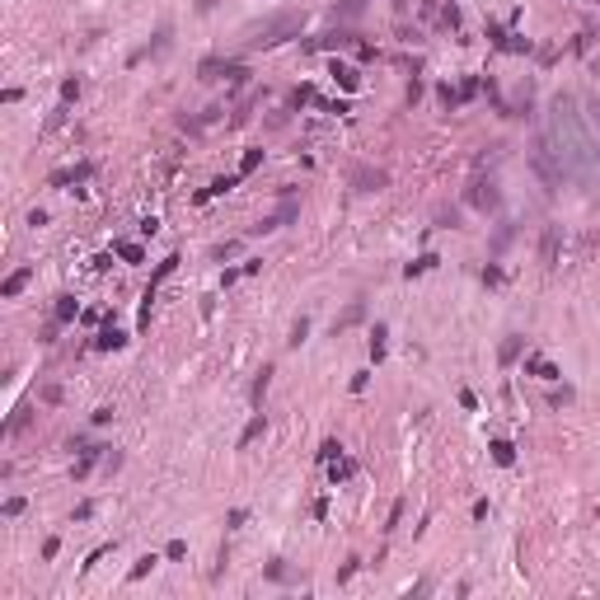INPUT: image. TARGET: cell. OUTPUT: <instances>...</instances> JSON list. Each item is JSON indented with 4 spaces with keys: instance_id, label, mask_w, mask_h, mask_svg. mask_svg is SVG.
Listing matches in <instances>:
<instances>
[{
    "instance_id": "obj_1",
    "label": "cell",
    "mask_w": 600,
    "mask_h": 600,
    "mask_svg": "<svg viewBox=\"0 0 600 600\" xmlns=\"http://www.w3.org/2000/svg\"><path fill=\"white\" fill-rule=\"evenodd\" d=\"M549 141H553L558 164H563V178L586 183V174H591V159H596V141H591V131L582 127V113H577V99H572V94H558V99H553Z\"/></svg>"
},
{
    "instance_id": "obj_2",
    "label": "cell",
    "mask_w": 600,
    "mask_h": 600,
    "mask_svg": "<svg viewBox=\"0 0 600 600\" xmlns=\"http://www.w3.org/2000/svg\"><path fill=\"white\" fill-rule=\"evenodd\" d=\"M300 29H305V15H300V10H282V15H272L268 24H258V29H253V38L244 43V48H249V52H258V48H277V43H286V38H291V33H300Z\"/></svg>"
},
{
    "instance_id": "obj_3",
    "label": "cell",
    "mask_w": 600,
    "mask_h": 600,
    "mask_svg": "<svg viewBox=\"0 0 600 600\" xmlns=\"http://www.w3.org/2000/svg\"><path fill=\"white\" fill-rule=\"evenodd\" d=\"M530 169L539 174V183H544V192H558L563 188V164H558V155H553V141L549 136H535V145H530Z\"/></svg>"
},
{
    "instance_id": "obj_4",
    "label": "cell",
    "mask_w": 600,
    "mask_h": 600,
    "mask_svg": "<svg viewBox=\"0 0 600 600\" xmlns=\"http://www.w3.org/2000/svg\"><path fill=\"white\" fill-rule=\"evenodd\" d=\"M244 66L230 62V57H206L202 66H197V80H206V85H216V80H230V85H244Z\"/></svg>"
},
{
    "instance_id": "obj_5",
    "label": "cell",
    "mask_w": 600,
    "mask_h": 600,
    "mask_svg": "<svg viewBox=\"0 0 600 600\" xmlns=\"http://www.w3.org/2000/svg\"><path fill=\"white\" fill-rule=\"evenodd\" d=\"M469 206H478V211H497V206H502L497 178H483V174H478L474 183H469Z\"/></svg>"
},
{
    "instance_id": "obj_6",
    "label": "cell",
    "mask_w": 600,
    "mask_h": 600,
    "mask_svg": "<svg viewBox=\"0 0 600 600\" xmlns=\"http://www.w3.org/2000/svg\"><path fill=\"white\" fill-rule=\"evenodd\" d=\"M488 43L497 52H530V38H521V33H506L497 19H488Z\"/></svg>"
},
{
    "instance_id": "obj_7",
    "label": "cell",
    "mask_w": 600,
    "mask_h": 600,
    "mask_svg": "<svg viewBox=\"0 0 600 600\" xmlns=\"http://www.w3.org/2000/svg\"><path fill=\"white\" fill-rule=\"evenodd\" d=\"M385 183H390L385 169H371V164H357V169H352V188L357 192H380Z\"/></svg>"
},
{
    "instance_id": "obj_8",
    "label": "cell",
    "mask_w": 600,
    "mask_h": 600,
    "mask_svg": "<svg viewBox=\"0 0 600 600\" xmlns=\"http://www.w3.org/2000/svg\"><path fill=\"white\" fill-rule=\"evenodd\" d=\"M348 43H357V33L352 29H333V33H324V38H310L305 48L310 52H333V48H348Z\"/></svg>"
},
{
    "instance_id": "obj_9",
    "label": "cell",
    "mask_w": 600,
    "mask_h": 600,
    "mask_svg": "<svg viewBox=\"0 0 600 600\" xmlns=\"http://www.w3.org/2000/svg\"><path fill=\"white\" fill-rule=\"evenodd\" d=\"M525 376H535V380H544V385H553V380L563 376V371H558V366H553L549 357H539V352H530V357H525Z\"/></svg>"
},
{
    "instance_id": "obj_10",
    "label": "cell",
    "mask_w": 600,
    "mask_h": 600,
    "mask_svg": "<svg viewBox=\"0 0 600 600\" xmlns=\"http://www.w3.org/2000/svg\"><path fill=\"white\" fill-rule=\"evenodd\" d=\"M122 343H127V333H122V329H117V324L108 319V324H103V329L94 333V343H90V348H94V352H117Z\"/></svg>"
},
{
    "instance_id": "obj_11",
    "label": "cell",
    "mask_w": 600,
    "mask_h": 600,
    "mask_svg": "<svg viewBox=\"0 0 600 600\" xmlns=\"http://www.w3.org/2000/svg\"><path fill=\"white\" fill-rule=\"evenodd\" d=\"M558 244H563V225H549L544 239H539V263H544V268L558 263Z\"/></svg>"
},
{
    "instance_id": "obj_12",
    "label": "cell",
    "mask_w": 600,
    "mask_h": 600,
    "mask_svg": "<svg viewBox=\"0 0 600 600\" xmlns=\"http://www.w3.org/2000/svg\"><path fill=\"white\" fill-rule=\"evenodd\" d=\"M52 319H57V324H76L80 319V300L71 296V291H62V296L52 300Z\"/></svg>"
},
{
    "instance_id": "obj_13",
    "label": "cell",
    "mask_w": 600,
    "mask_h": 600,
    "mask_svg": "<svg viewBox=\"0 0 600 600\" xmlns=\"http://www.w3.org/2000/svg\"><path fill=\"white\" fill-rule=\"evenodd\" d=\"M90 174H94V164H90V159H80L76 169H57V174L48 178V183H52V188H66V183H85Z\"/></svg>"
},
{
    "instance_id": "obj_14",
    "label": "cell",
    "mask_w": 600,
    "mask_h": 600,
    "mask_svg": "<svg viewBox=\"0 0 600 600\" xmlns=\"http://www.w3.org/2000/svg\"><path fill=\"white\" fill-rule=\"evenodd\" d=\"M329 76L338 80L348 94H357V90H362V71H357V66H348V62H333V66H329Z\"/></svg>"
},
{
    "instance_id": "obj_15",
    "label": "cell",
    "mask_w": 600,
    "mask_h": 600,
    "mask_svg": "<svg viewBox=\"0 0 600 600\" xmlns=\"http://www.w3.org/2000/svg\"><path fill=\"white\" fill-rule=\"evenodd\" d=\"M178 263H183V258H178V253H169V258H164V263H159V268L150 272V282H145V291H141V296H145V300H155L159 282H164V277H174V268H178Z\"/></svg>"
},
{
    "instance_id": "obj_16",
    "label": "cell",
    "mask_w": 600,
    "mask_h": 600,
    "mask_svg": "<svg viewBox=\"0 0 600 600\" xmlns=\"http://www.w3.org/2000/svg\"><path fill=\"white\" fill-rule=\"evenodd\" d=\"M29 282H33V268H15L10 277H5V282H0V300H15Z\"/></svg>"
},
{
    "instance_id": "obj_17",
    "label": "cell",
    "mask_w": 600,
    "mask_h": 600,
    "mask_svg": "<svg viewBox=\"0 0 600 600\" xmlns=\"http://www.w3.org/2000/svg\"><path fill=\"white\" fill-rule=\"evenodd\" d=\"M362 319H366V300H352L348 310H343V315L333 319V338H338V333H348L352 324H362Z\"/></svg>"
},
{
    "instance_id": "obj_18",
    "label": "cell",
    "mask_w": 600,
    "mask_h": 600,
    "mask_svg": "<svg viewBox=\"0 0 600 600\" xmlns=\"http://www.w3.org/2000/svg\"><path fill=\"white\" fill-rule=\"evenodd\" d=\"M348 478H357V459H352V455H338V459L329 464V483L338 488V483H348Z\"/></svg>"
},
{
    "instance_id": "obj_19",
    "label": "cell",
    "mask_w": 600,
    "mask_h": 600,
    "mask_svg": "<svg viewBox=\"0 0 600 600\" xmlns=\"http://www.w3.org/2000/svg\"><path fill=\"white\" fill-rule=\"evenodd\" d=\"M239 178H244V174H225V178H211V188H202V192H197V202H211V197H225V192L235 188Z\"/></svg>"
},
{
    "instance_id": "obj_20",
    "label": "cell",
    "mask_w": 600,
    "mask_h": 600,
    "mask_svg": "<svg viewBox=\"0 0 600 600\" xmlns=\"http://www.w3.org/2000/svg\"><path fill=\"white\" fill-rule=\"evenodd\" d=\"M169 43H174V24H159L155 38H150V48H145V57H164V52H169Z\"/></svg>"
},
{
    "instance_id": "obj_21",
    "label": "cell",
    "mask_w": 600,
    "mask_h": 600,
    "mask_svg": "<svg viewBox=\"0 0 600 600\" xmlns=\"http://www.w3.org/2000/svg\"><path fill=\"white\" fill-rule=\"evenodd\" d=\"M366 348H371V362H385V348H390V329H385V324H376V329H371V343H366Z\"/></svg>"
},
{
    "instance_id": "obj_22",
    "label": "cell",
    "mask_w": 600,
    "mask_h": 600,
    "mask_svg": "<svg viewBox=\"0 0 600 600\" xmlns=\"http://www.w3.org/2000/svg\"><path fill=\"white\" fill-rule=\"evenodd\" d=\"M263 431H268V417H263V413H253V417H249V427L239 431V450H244V445H253L258 436H263Z\"/></svg>"
},
{
    "instance_id": "obj_23",
    "label": "cell",
    "mask_w": 600,
    "mask_h": 600,
    "mask_svg": "<svg viewBox=\"0 0 600 600\" xmlns=\"http://www.w3.org/2000/svg\"><path fill=\"white\" fill-rule=\"evenodd\" d=\"M272 376H277V371H272V362L263 366V371H258V376H253V385H249V399L253 403H263V394H268V385H272Z\"/></svg>"
},
{
    "instance_id": "obj_24",
    "label": "cell",
    "mask_w": 600,
    "mask_h": 600,
    "mask_svg": "<svg viewBox=\"0 0 600 600\" xmlns=\"http://www.w3.org/2000/svg\"><path fill=\"white\" fill-rule=\"evenodd\" d=\"M521 352H525V338H521V333H511V338L502 343V352H497V362H502V366H511L516 357H521Z\"/></svg>"
},
{
    "instance_id": "obj_25",
    "label": "cell",
    "mask_w": 600,
    "mask_h": 600,
    "mask_svg": "<svg viewBox=\"0 0 600 600\" xmlns=\"http://www.w3.org/2000/svg\"><path fill=\"white\" fill-rule=\"evenodd\" d=\"M296 216H300V202H296V197H282V206L272 211V221H277V230H282V225H291Z\"/></svg>"
},
{
    "instance_id": "obj_26",
    "label": "cell",
    "mask_w": 600,
    "mask_h": 600,
    "mask_svg": "<svg viewBox=\"0 0 600 600\" xmlns=\"http://www.w3.org/2000/svg\"><path fill=\"white\" fill-rule=\"evenodd\" d=\"M488 450H492V459H497L502 469H511V464H516V445H511V441H502V436H497V441H492Z\"/></svg>"
},
{
    "instance_id": "obj_27",
    "label": "cell",
    "mask_w": 600,
    "mask_h": 600,
    "mask_svg": "<svg viewBox=\"0 0 600 600\" xmlns=\"http://www.w3.org/2000/svg\"><path fill=\"white\" fill-rule=\"evenodd\" d=\"M436 263H441L436 253H422V258H413L408 268H403V277H408V282H413V277H422V272H431V268H436Z\"/></svg>"
},
{
    "instance_id": "obj_28",
    "label": "cell",
    "mask_w": 600,
    "mask_h": 600,
    "mask_svg": "<svg viewBox=\"0 0 600 600\" xmlns=\"http://www.w3.org/2000/svg\"><path fill=\"white\" fill-rule=\"evenodd\" d=\"M436 24H441V29H459V24H464V15H459V5H455V0H445V5H441Z\"/></svg>"
},
{
    "instance_id": "obj_29",
    "label": "cell",
    "mask_w": 600,
    "mask_h": 600,
    "mask_svg": "<svg viewBox=\"0 0 600 600\" xmlns=\"http://www.w3.org/2000/svg\"><path fill=\"white\" fill-rule=\"evenodd\" d=\"M366 5H371V0H343V5L333 10V19H343V24H348V19H362Z\"/></svg>"
},
{
    "instance_id": "obj_30",
    "label": "cell",
    "mask_w": 600,
    "mask_h": 600,
    "mask_svg": "<svg viewBox=\"0 0 600 600\" xmlns=\"http://www.w3.org/2000/svg\"><path fill=\"white\" fill-rule=\"evenodd\" d=\"M113 253H117L122 263H141V258H145V249H141V244H136V239H122V244H117V249H113Z\"/></svg>"
},
{
    "instance_id": "obj_31",
    "label": "cell",
    "mask_w": 600,
    "mask_h": 600,
    "mask_svg": "<svg viewBox=\"0 0 600 600\" xmlns=\"http://www.w3.org/2000/svg\"><path fill=\"white\" fill-rule=\"evenodd\" d=\"M258 164H263V145H253V150H244V159H239V174L249 178L253 169H258Z\"/></svg>"
},
{
    "instance_id": "obj_32",
    "label": "cell",
    "mask_w": 600,
    "mask_h": 600,
    "mask_svg": "<svg viewBox=\"0 0 600 600\" xmlns=\"http://www.w3.org/2000/svg\"><path fill=\"white\" fill-rule=\"evenodd\" d=\"M455 90H459V103H469V99H474L478 90H483V80H478V76H464V80L455 85Z\"/></svg>"
},
{
    "instance_id": "obj_33",
    "label": "cell",
    "mask_w": 600,
    "mask_h": 600,
    "mask_svg": "<svg viewBox=\"0 0 600 600\" xmlns=\"http://www.w3.org/2000/svg\"><path fill=\"white\" fill-rule=\"evenodd\" d=\"M305 338H310V319L300 315L296 324H291V338H286V348H300V343H305Z\"/></svg>"
},
{
    "instance_id": "obj_34",
    "label": "cell",
    "mask_w": 600,
    "mask_h": 600,
    "mask_svg": "<svg viewBox=\"0 0 600 600\" xmlns=\"http://www.w3.org/2000/svg\"><path fill=\"white\" fill-rule=\"evenodd\" d=\"M155 563H159L155 553H145V558H136V568L127 572V582H141V577H145V572H150V568H155Z\"/></svg>"
},
{
    "instance_id": "obj_35",
    "label": "cell",
    "mask_w": 600,
    "mask_h": 600,
    "mask_svg": "<svg viewBox=\"0 0 600 600\" xmlns=\"http://www.w3.org/2000/svg\"><path fill=\"white\" fill-rule=\"evenodd\" d=\"M263 572H268V582H291V568H286L282 558H272V563H268Z\"/></svg>"
},
{
    "instance_id": "obj_36",
    "label": "cell",
    "mask_w": 600,
    "mask_h": 600,
    "mask_svg": "<svg viewBox=\"0 0 600 600\" xmlns=\"http://www.w3.org/2000/svg\"><path fill=\"white\" fill-rule=\"evenodd\" d=\"M76 99H80V80H76V76H66V80H62V103L71 108Z\"/></svg>"
},
{
    "instance_id": "obj_37",
    "label": "cell",
    "mask_w": 600,
    "mask_h": 600,
    "mask_svg": "<svg viewBox=\"0 0 600 600\" xmlns=\"http://www.w3.org/2000/svg\"><path fill=\"white\" fill-rule=\"evenodd\" d=\"M436 99H441V108H445V113L459 108V90H455V85H441V90H436Z\"/></svg>"
},
{
    "instance_id": "obj_38",
    "label": "cell",
    "mask_w": 600,
    "mask_h": 600,
    "mask_svg": "<svg viewBox=\"0 0 600 600\" xmlns=\"http://www.w3.org/2000/svg\"><path fill=\"white\" fill-rule=\"evenodd\" d=\"M244 525H249V511H244V506L225 511V530H244Z\"/></svg>"
},
{
    "instance_id": "obj_39",
    "label": "cell",
    "mask_w": 600,
    "mask_h": 600,
    "mask_svg": "<svg viewBox=\"0 0 600 600\" xmlns=\"http://www.w3.org/2000/svg\"><path fill=\"white\" fill-rule=\"evenodd\" d=\"M239 253V239H225V244H216V249H211V258H216V263H225V258H235Z\"/></svg>"
},
{
    "instance_id": "obj_40",
    "label": "cell",
    "mask_w": 600,
    "mask_h": 600,
    "mask_svg": "<svg viewBox=\"0 0 600 600\" xmlns=\"http://www.w3.org/2000/svg\"><path fill=\"white\" fill-rule=\"evenodd\" d=\"M338 455H343V445L333 441V436H329V441H324V445H319V464H333V459H338Z\"/></svg>"
},
{
    "instance_id": "obj_41",
    "label": "cell",
    "mask_w": 600,
    "mask_h": 600,
    "mask_svg": "<svg viewBox=\"0 0 600 600\" xmlns=\"http://www.w3.org/2000/svg\"><path fill=\"white\" fill-rule=\"evenodd\" d=\"M506 244H511V221H502V225H497V239H492V253H502Z\"/></svg>"
},
{
    "instance_id": "obj_42",
    "label": "cell",
    "mask_w": 600,
    "mask_h": 600,
    "mask_svg": "<svg viewBox=\"0 0 600 600\" xmlns=\"http://www.w3.org/2000/svg\"><path fill=\"white\" fill-rule=\"evenodd\" d=\"M24 497H5V506H0V511H5V516H10V521H15V516H24Z\"/></svg>"
},
{
    "instance_id": "obj_43",
    "label": "cell",
    "mask_w": 600,
    "mask_h": 600,
    "mask_svg": "<svg viewBox=\"0 0 600 600\" xmlns=\"http://www.w3.org/2000/svg\"><path fill=\"white\" fill-rule=\"evenodd\" d=\"M572 399H577V394H572L568 385H563V390H553V394H549V403H553V408H568Z\"/></svg>"
},
{
    "instance_id": "obj_44",
    "label": "cell",
    "mask_w": 600,
    "mask_h": 600,
    "mask_svg": "<svg viewBox=\"0 0 600 600\" xmlns=\"http://www.w3.org/2000/svg\"><path fill=\"white\" fill-rule=\"evenodd\" d=\"M506 277H502V268H497V263H488V268H483V286H502Z\"/></svg>"
},
{
    "instance_id": "obj_45",
    "label": "cell",
    "mask_w": 600,
    "mask_h": 600,
    "mask_svg": "<svg viewBox=\"0 0 600 600\" xmlns=\"http://www.w3.org/2000/svg\"><path fill=\"white\" fill-rule=\"evenodd\" d=\"M57 333H62V324H57V319H48V324H43V333H38V343H57Z\"/></svg>"
},
{
    "instance_id": "obj_46",
    "label": "cell",
    "mask_w": 600,
    "mask_h": 600,
    "mask_svg": "<svg viewBox=\"0 0 600 600\" xmlns=\"http://www.w3.org/2000/svg\"><path fill=\"white\" fill-rule=\"evenodd\" d=\"M399 521H403V502H394V506H390V525H385V535H394V530H399Z\"/></svg>"
},
{
    "instance_id": "obj_47",
    "label": "cell",
    "mask_w": 600,
    "mask_h": 600,
    "mask_svg": "<svg viewBox=\"0 0 600 600\" xmlns=\"http://www.w3.org/2000/svg\"><path fill=\"white\" fill-rule=\"evenodd\" d=\"M164 558H174V563H178V558H188V544H183V539H169V549H164Z\"/></svg>"
},
{
    "instance_id": "obj_48",
    "label": "cell",
    "mask_w": 600,
    "mask_h": 600,
    "mask_svg": "<svg viewBox=\"0 0 600 600\" xmlns=\"http://www.w3.org/2000/svg\"><path fill=\"white\" fill-rule=\"evenodd\" d=\"M366 385H371V371H357V376H352V394H362Z\"/></svg>"
},
{
    "instance_id": "obj_49",
    "label": "cell",
    "mask_w": 600,
    "mask_h": 600,
    "mask_svg": "<svg viewBox=\"0 0 600 600\" xmlns=\"http://www.w3.org/2000/svg\"><path fill=\"white\" fill-rule=\"evenodd\" d=\"M239 277H244V268H225V272H221V286H235Z\"/></svg>"
},
{
    "instance_id": "obj_50",
    "label": "cell",
    "mask_w": 600,
    "mask_h": 600,
    "mask_svg": "<svg viewBox=\"0 0 600 600\" xmlns=\"http://www.w3.org/2000/svg\"><path fill=\"white\" fill-rule=\"evenodd\" d=\"M357 568H362V558H348V568H338V582H348V577H352Z\"/></svg>"
},
{
    "instance_id": "obj_51",
    "label": "cell",
    "mask_w": 600,
    "mask_h": 600,
    "mask_svg": "<svg viewBox=\"0 0 600 600\" xmlns=\"http://www.w3.org/2000/svg\"><path fill=\"white\" fill-rule=\"evenodd\" d=\"M403 99H408V103H417V99H422V80H408V94H403Z\"/></svg>"
},
{
    "instance_id": "obj_52",
    "label": "cell",
    "mask_w": 600,
    "mask_h": 600,
    "mask_svg": "<svg viewBox=\"0 0 600 600\" xmlns=\"http://www.w3.org/2000/svg\"><path fill=\"white\" fill-rule=\"evenodd\" d=\"M403 5H408V0H394V10H399V15H403Z\"/></svg>"
}]
</instances>
